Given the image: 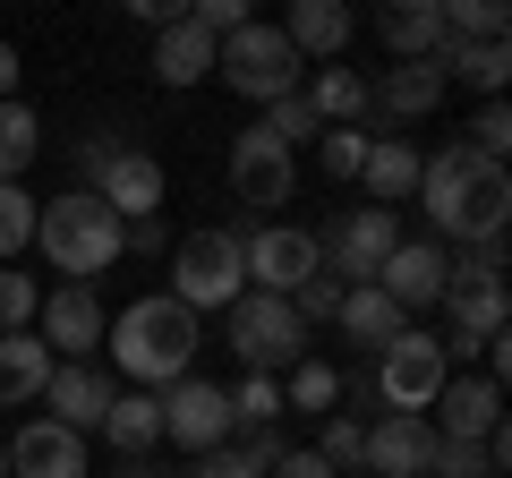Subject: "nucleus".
<instances>
[{"mask_svg": "<svg viewBox=\"0 0 512 478\" xmlns=\"http://www.w3.org/2000/svg\"><path fill=\"white\" fill-rule=\"evenodd\" d=\"M43 385H52V350H43V333H0V410L43 402Z\"/></svg>", "mask_w": 512, "mask_h": 478, "instance_id": "obj_25", "label": "nucleus"}, {"mask_svg": "<svg viewBox=\"0 0 512 478\" xmlns=\"http://www.w3.org/2000/svg\"><path fill=\"white\" fill-rule=\"evenodd\" d=\"M163 188L171 180H163V163H154L146 146H120L103 171H94V197H103L120 222H154V214H163Z\"/></svg>", "mask_w": 512, "mask_h": 478, "instance_id": "obj_15", "label": "nucleus"}, {"mask_svg": "<svg viewBox=\"0 0 512 478\" xmlns=\"http://www.w3.org/2000/svg\"><path fill=\"white\" fill-rule=\"evenodd\" d=\"M436 69H444V86L461 77V86H478V94L495 103V94H504V77H512V52H504V43H444Z\"/></svg>", "mask_w": 512, "mask_h": 478, "instance_id": "obj_29", "label": "nucleus"}, {"mask_svg": "<svg viewBox=\"0 0 512 478\" xmlns=\"http://www.w3.org/2000/svg\"><path fill=\"white\" fill-rule=\"evenodd\" d=\"M35 154H43V120H35V111H26V103H0V180L18 188Z\"/></svg>", "mask_w": 512, "mask_h": 478, "instance_id": "obj_30", "label": "nucleus"}, {"mask_svg": "<svg viewBox=\"0 0 512 478\" xmlns=\"http://www.w3.org/2000/svg\"><path fill=\"white\" fill-rule=\"evenodd\" d=\"M265 478H333V470H325V453H316V444H291V453H282Z\"/></svg>", "mask_w": 512, "mask_h": 478, "instance_id": "obj_43", "label": "nucleus"}, {"mask_svg": "<svg viewBox=\"0 0 512 478\" xmlns=\"http://www.w3.org/2000/svg\"><path fill=\"white\" fill-rule=\"evenodd\" d=\"M367 137H376V129H325V137H316V163H325V180H359Z\"/></svg>", "mask_w": 512, "mask_h": 478, "instance_id": "obj_37", "label": "nucleus"}, {"mask_svg": "<svg viewBox=\"0 0 512 478\" xmlns=\"http://www.w3.org/2000/svg\"><path fill=\"white\" fill-rule=\"evenodd\" d=\"M120 478H171V470H154V461H128V470Z\"/></svg>", "mask_w": 512, "mask_h": 478, "instance_id": "obj_45", "label": "nucleus"}, {"mask_svg": "<svg viewBox=\"0 0 512 478\" xmlns=\"http://www.w3.org/2000/svg\"><path fill=\"white\" fill-rule=\"evenodd\" d=\"M427 478H487V444H444V436H436Z\"/></svg>", "mask_w": 512, "mask_h": 478, "instance_id": "obj_40", "label": "nucleus"}, {"mask_svg": "<svg viewBox=\"0 0 512 478\" xmlns=\"http://www.w3.org/2000/svg\"><path fill=\"white\" fill-rule=\"evenodd\" d=\"M299 103L316 111V129H367V77L359 69H316L299 86Z\"/></svg>", "mask_w": 512, "mask_h": 478, "instance_id": "obj_26", "label": "nucleus"}, {"mask_svg": "<svg viewBox=\"0 0 512 478\" xmlns=\"http://www.w3.org/2000/svg\"><path fill=\"white\" fill-rule=\"evenodd\" d=\"M154 77H163V86H205V77H214V35H205L197 18L154 26Z\"/></svg>", "mask_w": 512, "mask_h": 478, "instance_id": "obj_23", "label": "nucleus"}, {"mask_svg": "<svg viewBox=\"0 0 512 478\" xmlns=\"http://www.w3.org/2000/svg\"><path fill=\"white\" fill-rule=\"evenodd\" d=\"M316 453H325V470H333V478H350V470L367 461V419L333 410V419H325V444H316Z\"/></svg>", "mask_w": 512, "mask_h": 478, "instance_id": "obj_35", "label": "nucleus"}, {"mask_svg": "<svg viewBox=\"0 0 512 478\" xmlns=\"http://www.w3.org/2000/svg\"><path fill=\"white\" fill-rule=\"evenodd\" d=\"M419 163L427 154L410 146V137H367V163H359V180H367V197L393 214V205H410L419 197Z\"/></svg>", "mask_w": 512, "mask_h": 478, "instance_id": "obj_21", "label": "nucleus"}, {"mask_svg": "<svg viewBox=\"0 0 512 478\" xmlns=\"http://www.w3.org/2000/svg\"><path fill=\"white\" fill-rule=\"evenodd\" d=\"M0 478H9V444H0Z\"/></svg>", "mask_w": 512, "mask_h": 478, "instance_id": "obj_46", "label": "nucleus"}, {"mask_svg": "<svg viewBox=\"0 0 512 478\" xmlns=\"http://www.w3.org/2000/svg\"><path fill=\"white\" fill-rule=\"evenodd\" d=\"M291 188H299V163L265 129H239L231 137V197L239 205H291Z\"/></svg>", "mask_w": 512, "mask_h": 478, "instance_id": "obj_14", "label": "nucleus"}, {"mask_svg": "<svg viewBox=\"0 0 512 478\" xmlns=\"http://www.w3.org/2000/svg\"><path fill=\"white\" fill-rule=\"evenodd\" d=\"M86 478H94V470H86ZM111 478H120V470H111Z\"/></svg>", "mask_w": 512, "mask_h": 478, "instance_id": "obj_47", "label": "nucleus"}, {"mask_svg": "<svg viewBox=\"0 0 512 478\" xmlns=\"http://www.w3.org/2000/svg\"><path fill=\"white\" fill-rule=\"evenodd\" d=\"M436 308L453 316V333H444V359H470V350H487L495 333H504V282H487V291H444Z\"/></svg>", "mask_w": 512, "mask_h": 478, "instance_id": "obj_20", "label": "nucleus"}, {"mask_svg": "<svg viewBox=\"0 0 512 478\" xmlns=\"http://www.w3.org/2000/svg\"><path fill=\"white\" fill-rule=\"evenodd\" d=\"M0 103H18V43H0Z\"/></svg>", "mask_w": 512, "mask_h": 478, "instance_id": "obj_44", "label": "nucleus"}, {"mask_svg": "<svg viewBox=\"0 0 512 478\" xmlns=\"http://www.w3.org/2000/svg\"><path fill=\"white\" fill-rule=\"evenodd\" d=\"M444 94L453 86H444L436 60H393L384 77H367V120H376V137H393V120H427Z\"/></svg>", "mask_w": 512, "mask_h": 478, "instance_id": "obj_12", "label": "nucleus"}, {"mask_svg": "<svg viewBox=\"0 0 512 478\" xmlns=\"http://www.w3.org/2000/svg\"><path fill=\"white\" fill-rule=\"evenodd\" d=\"M35 308H43L35 274H0V333H35Z\"/></svg>", "mask_w": 512, "mask_h": 478, "instance_id": "obj_38", "label": "nucleus"}, {"mask_svg": "<svg viewBox=\"0 0 512 478\" xmlns=\"http://www.w3.org/2000/svg\"><path fill=\"white\" fill-rule=\"evenodd\" d=\"M427 453H436V427L427 419H402V410H384L367 427V478H427Z\"/></svg>", "mask_w": 512, "mask_h": 478, "instance_id": "obj_18", "label": "nucleus"}, {"mask_svg": "<svg viewBox=\"0 0 512 478\" xmlns=\"http://www.w3.org/2000/svg\"><path fill=\"white\" fill-rule=\"evenodd\" d=\"M154 402H163V444H180V453H197V461L239 436L231 427V393L205 385V376H180V385H163Z\"/></svg>", "mask_w": 512, "mask_h": 478, "instance_id": "obj_10", "label": "nucleus"}, {"mask_svg": "<svg viewBox=\"0 0 512 478\" xmlns=\"http://www.w3.org/2000/svg\"><path fill=\"white\" fill-rule=\"evenodd\" d=\"M120 248H137V257H171V231H163V214H154V222H120Z\"/></svg>", "mask_w": 512, "mask_h": 478, "instance_id": "obj_42", "label": "nucleus"}, {"mask_svg": "<svg viewBox=\"0 0 512 478\" xmlns=\"http://www.w3.org/2000/svg\"><path fill=\"white\" fill-rule=\"evenodd\" d=\"M419 205H427L436 248H478V239H504L512 180H504V163H478L470 146H444L419 163Z\"/></svg>", "mask_w": 512, "mask_h": 478, "instance_id": "obj_1", "label": "nucleus"}, {"mask_svg": "<svg viewBox=\"0 0 512 478\" xmlns=\"http://www.w3.org/2000/svg\"><path fill=\"white\" fill-rule=\"evenodd\" d=\"M256 129L274 137L282 154H299V146H316V137H325V129H316V111L299 103V94H282V103H265V120H256Z\"/></svg>", "mask_w": 512, "mask_h": 478, "instance_id": "obj_34", "label": "nucleus"}, {"mask_svg": "<svg viewBox=\"0 0 512 478\" xmlns=\"http://www.w3.org/2000/svg\"><path fill=\"white\" fill-rule=\"evenodd\" d=\"M333 402H342V376H333L325 359H299V368L282 376V410H316V419H333Z\"/></svg>", "mask_w": 512, "mask_h": 478, "instance_id": "obj_31", "label": "nucleus"}, {"mask_svg": "<svg viewBox=\"0 0 512 478\" xmlns=\"http://www.w3.org/2000/svg\"><path fill=\"white\" fill-rule=\"evenodd\" d=\"M197 478H265V461L248 453V444H222V453H205V470Z\"/></svg>", "mask_w": 512, "mask_h": 478, "instance_id": "obj_41", "label": "nucleus"}, {"mask_svg": "<svg viewBox=\"0 0 512 478\" xmlns=\"http://www.w3.org/2000/svg\"><path fill=\"white\" fill-rule=\"evenodd\" d=\"M103 299H94V282H60V291H43V308H35V333H43V350H60V359H94L103 350Z\"/></svg>", "mask_w": 512, "mask_h": 478, "instance_id": "obj_11", "label": "nucleus"}, {"mask_svg": "<svg viewBox=\"0 0 512 478\" xmlns=\"http://www.w3.org/2000/svg\"><path fill=\"white\" fill-rule=\"evenodd\" d=\"M111 376L94 368V359H69V368H52V385H43V402H52V419L69 427V436H86V427H103V410H111Z\"/></svg>", "mask_w": 512, "mask_h": 478, "instance_id": "obj_19", "label": "nucleus"}, {"mask_svg": "<svg viewBox=\"0 0 512 478\" xmlns=\"http://www.w3.org/2000/svg\"><path fill=\"white\" fill-rule=\"evenodd\" d=\"M444 376H453V359H444V333H419V325H402L393 342L376 350V402L384 410H402V419H427L436 410V393H444Z\"/></svg>", "mask_w": 512, "mask_h": 478, "instance_id": "obj_4", "label": "nucleus"}, {"mask_svg": "<svg viewBox=\"0 0 512 478\" xmlns=\"http://www.w3.org/2000/svg\"><path fill=\"white\" fill-rule=\"evenodd\" d=\"M393 248H402V231H393V214H384V205H350V214L333 222L325 239H316V257H325V274L342 282V291H359V282H376Z\"/></svg>", "mask_w": 512, "mask_h": 478, "instance_id": "obj_9", "label": "nucleus"}, {"mask_svg": "<svg viewBox=\"0 0 512 478\" xmlns=\"http://www.w3.org/2000/svg\"><path fill=\"white\" fill-rule=\"evenodd\" d=\"M444 257H453V248H436V239H402V248H393V257H384L376 291L393 299V308H402V316L436 308V299H444Z\"/></svg>", "mask_w": 512, "mask_h": 478, "instance_id": "obj_16", "label": "nucleus"}, {"mask_svg": "<svg viewBox=\"0 0 512 478\" xmlns=\"http://www.w3.org/2000/svg\"><path fill=\"white\" fill-rule=\"evenodd\" d=\"M350 35H359V18H350L342 0H299L291 18H282V43H291L299 60H325V69H333V52H342Z\"/></svg>", "mask_w": 512, "mask_h": 478, "instance_id": "obj_22", "label": "nucleus"}, {"mask_svg": "<svg viewBox=\"0 0 512 478\" xmlns=\"http://www.w3.org/2000/svg\"><path fill=\"white\" fill-rule=\"evenodd\" d=\"M239 291H248V274H239V231H188V239H171V299H180L188 316L231 308Z\"/></svg>", "mask_w": 512, "mask_h": 478, "instance_id": "obj_7", "label": "nucleus"}, {"mask_svg": "<svg viewBox=\"0 0 512 478\" xmlns=\"http://www.w3.org/2000/svg\"><path fill=\"white\" fill-rule=\"evenodd\" d=\"M350 478H367V470H350Z\"/></svg>", "mask_w": 512, "mask_h": 478, "instance_id": "obj_48", "label": "nucleus"}, {"mask_svg": "<svg viewBox=\"0 0 512 478\" xmlns=\"http://www.w3.org/2000/svg\"><path fill=\"white\" fill-rule=\"evenodd\" d=\"M444 43H504V9L495 0H436Z\"/></svg>", "mask_w": 512, "mask_h": 478, "instance_id": "obj_32", "label": "nucleus"}, {"mask_svg": "<svg viewBox=\"0 0 512 478\" xmlns=\"http://www.w3.org/2000/svg\"><path fill=\"white\" fill-rule=\"evenodd\" d=\"M103 436L120 444L128 461H146L154 444H163V402H154V393H111V410H103Z\"/></svg>", "mask_w": 512, "mask_h": 478, "instance_id": "obj_28", "label": "nucleus"}, {"mask_svg": "<svg viewBox=\"0 0 512 478\" xmlns=\"http://www.w3.org/2000/svg\"><path fill=\"white\" fill-rule=\"evenodd\" d=\"M222 316H231V350L248 359V376H274V385H282V376H291L299 359H308V325L291 316V299L239 291Z\"/></svg>", "mask_w": 512, "mask_h": 478, "instance_id": "obj_6", "label": "nucleus"}, {"mask_svg": "<svg viewBox=\"0 0 512 478\" xmlns=\"http://www.w3.org/2000/svg\"><path fill=\"white\" fill-rule=\"evenodd\" d=\"M333 325H342V333H350V342H359V350H384V342H393V333L410 325V316L393 308V299H384L376 282H359V291H342V308H333Z\"/></svg>", "mask_w": 512, "mask_h": 478, "instance_id": "obj_27", "label": "nucleus"}, {"mask_svg": "<svg viewBox=\"0 0 512 478\" xmlns=\"http://www.w3.org/2000/svg\"><path fill=\"white\" fill-rule=\"evenodd\" d=\"M222 393H231V427H282V385L274 376H239Z\"/></svg>", "mask_w": 512, "mask_h": 478, "instance_id": "obj_33", "label": "nucleus"}, {"mask_svg": "<svg viewBox=\"0 0 512 478\" xmlns=\"http://www.w3.org/2000/svg\"><path fill=\"white\" fill-rule=\"evenodd\" d=\"M103 350L120 359V376H128L137 393H163V385H180L188 359H197V316H188L171 291L128 299L120 325H103Z\"/></svg>", "mask_w": 512, "mask_h": 478, "instance_id": "obj_2", "label": "nucleus"}, {"mask_svg": "<svg viewBox=\"0 0 512 478\" xmlns=\"http://www.w3.org/2000/svg\"><path fill=\"white\" fill-rule=\"evenodd\" d=\"M427 427H436L444 444H487L495 427H504V385H487V376H444Z\"/></svg>", "mask_w": 512, "mask_h": 478, "instance_id": "obj_13", "label": "nucleus"}, {"mask_svg": "<svg viewBox=\"0 0 512 478\" xmlns=\"http://www.w3.org/2000/svg\"><path fill=\"white\" fill-rule=\"evenodd\" d=\"M487 478H495V470H487Z\"/></svg>", "mask_w": 512, "mask_h": 478, "instance_id": "obj_49", "label": "nucleus"}, {"mask_svg": "<svg viewBox=\"0 0 512 478\" xmlns=\"http://www.w3.org/2000/svg\"><path fill=\"white\" fill-rule=\"evenodd\" d=\"M9 478H86V436H69L60 419H26L9 436Z\"/></svg>", "mask_w": 512, "mask_h": 478, "instance_id": "obj_17", "label": "nucleus"}, {"mask_svg": "<svg viewBox=\"0 0 512 478\" xmlns=\"http://www.w3.org/2000/svg\"><path fill=\"white\" fill-rule=\"evenodd\" d=\"M299 69H308V60L282 43V26H256V18L239 26V35L214 43V77L231 94H248V103H282V94H299Z\"/></svg>", "mask_w": 512, "mask_h": 478, "instance_id": "obj_5", "label": "nucleus"}, {"mask_svg": "<svg viewBox=\"0 0 512 478\" xmlns=\"http://www.w3.org/2000/svg\"><path fill=\"white\" fill-rule=\"evenodd\" d=\"M376 35L393 60H436L444 52V18H436V0H384L376 9Z\"/></svg>", "mask_w": 512, "mask_h": 478, "instance_id": "obj_24", "label": "nucleus"}, {"mask_svg": "<svg viewBox=\"0 0 512 478\" xmlns=\"http://www.w3.org/2000/svg\"><path fill=\"white\" fill-rule=\"evenodd\" d=\"M239 274H248V291H265V299H291L308 274H325V257H316V231H291V222L239 231Z\"/></svg>", "mask_w": 512, "mask_h": 478, "instance_id": "obj_8", "label": "nucleus"}, {"mask_svg": "<svg viewBox=\"0 0 512 478\" xmlns=\"http://www.w3.org/2000/svg\"><path fill=\"white\" fill-rule=\"evenodd\" d=\"M504 146H512V111H504V94H495V103H478V120H470V154L478 163H504Z\"/></svg>", "mask_w": 512, "mask_h": 478, "instance_id": "obj_39", "label": "nucleus"}, {"mask_svg": "<svg viewBox=\"0 0 512 478\" xmlns=\"http://www.w3.org/2000/svg\"><path fill=\"white\" fill-rule=\"evenodd\" d=\"M35 248H43V265H52V274L94 282V274H111V265H120V214H111L94 188H69V197H52V205L35 214Z\"/></svg>", "mask_w": 512, "mask_h": 478, "instance_id": "obj_3", "label": "nucleus"}, {"mask_svg": "<svg viewBox=\"0 0 512 478\" xmlns=\"http://www.w3.org/2000/svg\"><path fill=\"white\" fill-rule=\"evenodd\" d=\"M35 214H43V205L26 197V188H9V180H0V265L18 257V248H35Z\"/></svg>", "mask_w": 512, "mask_h": 478, "instance_id": "obj_36", "label": "nucleus"}]
</instances>
